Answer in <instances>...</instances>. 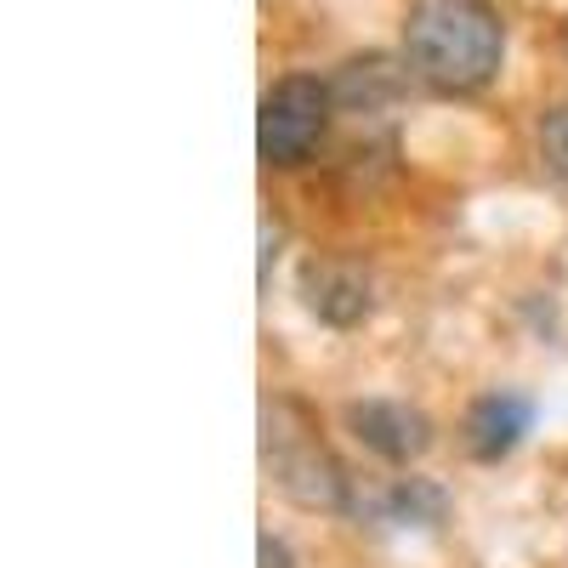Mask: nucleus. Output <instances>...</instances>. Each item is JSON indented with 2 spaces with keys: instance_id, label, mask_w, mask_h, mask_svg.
I'll return each instance as SVG.
<instances>
[{
  "instance_id": "f257e3e1",
  "label": "nucleus",
  "mask_w": 568,
  "mask_h": 568,
  "mask_svg": "<svg viewBox=\"0 0 568 568\" xmlns=\"http://www.w3.org/2000/svg\"><path fill=\"white\" fill-rule=\"evenodd\" d=\"M506 23L489 0H409L404 69L438 98H478L500 74Z\"/></svg>"
},
{
  "instance_id": "423d86ee",
  "label": "nucleus",
  "mask_w": 568,
  "mask_h": 568,
  "mask_svg": "<svg viewBox=\"0 0 568 568\" xmlns=\"http://www.w3.org/2000/svg\"><path fill=\"white\" fill-rule=\"evenodd\" d=\"M529 420H535V404L524 393H484L478 404L466 409L460 433H466V449L478 460H506L517 444H524Z\"/></svg>"
},
{
  "instance_id": "9d476101",
  "label": "nucleus",
  "mask_w": 568,
  "mask_h": 568,
  "mask_svg": "<svg viewBox=\"0 0 568 568\" xmlns=\"http://www.w3.org/2000/svg\"><path fill=\"white\" fill-rule=\"evenodd\" d=\"M262 568H296L291 546H284L278 535H262Z\"/></svg>"
},
{
  "instance_id": "f8f14e48",
  "label": "nucleus",
  "mask_w": 568,
  "mask_h": 568,
  "mask_svg": "<svg viewBox=\"0 0 568 568\" xmlns=\"http://www.w3.org/2000/svg\"><path fill=\"white\" fill-rule=\"evenodd\" d=\"M557 40H562V58H568V18H562V29H557Z\"/></svg>"
},
{
  "instance_id": "7ed1b4c3",
  "label": "nucleus",
  "mask_w": 568,
  "mask_h": 568,
  "mask_svg": "<svg viewBox=\"0 0 568 568\" xmlns=\"http://www.w3.org/2000/svg\"><path fill=\"white\" fill-rule=\"evenodd\" d=\"M336 114V91L318 74H284L278 85H267L262 114H256V154L273 171H296L318 154V142Z\"/></svg>"
},
{
  "instance_id": "20e7f679",
  "label": "nucleus",
  "mask_w": 568,
  "mask_h": 568,
  "mask_svg": "<svg viewBox=\"0 0 568 568\" xmlns=\"http://www.w3.org/2000/svg\"><path fill=\"white\" fill-rule=\"evenodd\" d=\"M302 302H307L313 318L336 324V329L364 324L369 307H375L369 267L353 262V256H313V262H302Z\"/></svg>"
},
{
  "instance_id": "9b49d317",
  "label": "nucleus",
  "mask_w": 568,
  "mask_h": 568,
  "mask_svg": "<svg viewBox=\"0 0 568 568\" xmlns=\"http://www.w3.org/2000/svg\"><path fill=\"white\" fill-rule=\"evenodd\" d=\"M278 240H284V227H278V222H262V284H267V267H273V256H278V251H273Z\"/></svg>"
},
{
  "instance_id": "f03ea898",
  "label": "nucleus",
  "mask_w": 568,
  "mask_h": 568,
  "mask_svg": "<svg viewBox=\"0 0 568 568\" xmlns=\"http://www.w3.org/2000/svg\"><path fill=\"white\" fill-rule=\"evenodd\" d=\"M262 460L273 471V484L307 511H353V500H358V484L347 478V466L329 455L313 415L296 398H267L262 404Z\"/></svg>"
},
{
  "instance_id": "39448f33",
  "label": "nucleus",
  "mask_w": 568,
  "mask_h": 568,
  "mask_svg": "<svg viewBox=\"0 0 568 568\" xmlns=\"http://www.w3.org/2000/svg\"><path fill=\"white\" fill-rule=\"evenodd\" d=\"M347 426L353 438L382 455L393 466H409L433 449V420H426L415 404H398V398H364V404H347Z\"/></svg>"
},
{
  "instance_id": "6e6552de",
  "label": "nucleus",
  "mask_w": 568,
  "mask_h": 568,
  "mask_svg": "<svg viewBox=\"0 0 568 568\" xmlns=\"http://www.w3.org/2000/svg\"><path fill=\"white\" fill-rule=\"evenodd\" d=\"M358 517H382V524H415V529H433L444 524V489L438 484H426V478H398L387 489H375L353 506Z\"/></svg>"
},
{
  "instance_id": "1a4fd4ad",
  "label": "nucleus",
  "mask_w": 568,
  "mask_h": 568,
  "mask_svg": "<svg viewBox=\"0 0 568 568\" xmlns=\"http://www.w3.org/2000/svg\"><path fill=\"white\" fill-rule=\"evenodd\" d=\"M535 136H540V160H546V171H551L557 182H568V98L551 103V109H540Z\"/></svg>"
},
{
  "instance_id": "0eeeda50",
  "label": "nucleus",
  "mask_w": 568,
  "mask_h": 568,
  "mask_svg": "<svg viewBox=\"0 0 568 568\" xmlns=\"http://www.w3.org/2000/svg\"><path fill=\"white\" fill-rule=\"evenodd\" d=\"M404 74L409 69H398L393 58H353L329 80V91H336V109H347V114H382L387 103H398Z\"/></svg>"
}]
</instances>
